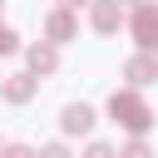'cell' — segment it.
Returning <instances> with one entry per match:
<instances>
[{"mask_svg":"<svg viewBox=\"0 0 158 158\" xmlns=\"http://www.w3.org/2000/svg\"><path fill=\"white\" fill-rule=\"evenodd\" d=\"M118 158H153V153H148V143H143V138H133V143H128Z\"/></svg>","mask_w":158,"mask_h":158,"instance_id":"9c48e42d","label":"cell"},{"mask_svg":"<svg viewBox=\"0 0 158 158\" xmlns=\"http://www.w3.org/2000/svg\"><path fill=\"white\" fill-rule=\"evenodd\" d=\"M153 74H158V64H153L148 54H138V59H128V79H133V84H148Z\"/></svg>","mask_w":158,"mask_h":158,"instance_id":"8992f818","label":"cell"},{"mask_svg":"<svg viewBox=\"0 0 158 158\" xmlns=\"http://www.w3.org/2000/svg\"><path fill=\"white\" fill-rule=\"evenodd\" d=\"M94 25L109 35V30L118 25V0H99V5H94Z\"/></svg>","mask_w":158,"mask_h":158,"instance_id":"277c9868","label":"cell"},{"mask_svg":"<svg viewBox=\"0 0 158 158\" xmlns=\"http://www.w3.org/2000/svg\"><path fill=\"white\" fill-rule=\"evenodd\" d=\"M94 128V109L89 104H69L64 109V133H89Z\"/></svg>","mask_w":158,"mask_h":158,"instance_id":"3957f363","label":"cell"},{"mask_svg":"<svg viewBox=\"0 0 158 158\" xmlns=\"http://www.w3.org/2000/svg\"><path fill=\"white\" fill-rule=\"evenodd\" d=\"M5 158H35V153H30V148H20V143H15V148H5Z\"/></svg>","mask_w":158,"mask_h":158,"instance_id":"4fadbf2b","label":"cell"},{"mask_svg":"<svg viewBox=\"0 0 158 158\" xmlns=\"http://www.w3.org/2000/svg\"><path fill=\"white\" fill-rule=\"evenodd\" d=\"M30 64H35L40 74H49V69H54V49H49V44H35V49H30Z\"/></svg>","mask_w":158,"mask_h":158,"instance_id":"ba28073f","label":"cell"},{"mask_svg":"<svg viewBox=\"0 0 158 158\" xmlns=\"http://www.w3.org/2000/svg\"><path fill=\"white\" fill-rule=\"evenodd\" d=\"M84 158H114V148H109V143H94V148H89Z\"/></svg>","mask_w":158,"mask_h":158,"instance_id":"8fae6325","label":"cell"},{"mask_svg":"<svg viewBox=\"0 0 158 158\" xmlns=\"http://www.w3.org/2000/svg\"><path fill=\"white\" fill-rule=\"evenodd\" d=\"M109 114H114L128 133H143V128L153 123V114L143 109V99H138V94H114V99H109Z\"/></svg>","mask_w":158,"mask_h":158,"instance_id":"6da1fadb","label":"cell"},{"mask_svg":"<svg viewBox=\"0 0 158 158\" xmlns=\"http://www.w3.org/2000/svg\"><path fill=\"white\" fill-rule=\"evenodd\" d=\"M44 30H49V40H69V35H74V15H69V10H59V15H49V25H44Z\"/></svg>","mask_w":158,"mask_h":158,"instance_id":"5b68a950","label":"cell"},{"mask_svg":"<svg viewBox=\"0 0 158 158\" xmlns=\"http://www.w3.org/2000/svg\"><path fill=\"white\" fill-rule=\"evenodd\" d=\"M30 94H35V79H30V74H15V79L5 84V99H15V104H25Z\"/></svg>","mask_w":158,"mask_h":158,"instance_id":"52a82bcc","label":"cell"},{"mask_svg":"<svg viewBox=\"0 0 158 158\" xmlns=\"http://www.w3.org/2000/svg\"><path fill=\"white\" fill-rule=\"evenodd\" d=\"M40 158H69V153H64V148H59V143H49V148H44V153H40Z\"/></svg>","mask_w":158,"mask_h":158,"instance_id":"7c38bea8","label":"cell"},{"mask_svg":"<svg viewBox=\"0 0 158 158\" xmlns=\"http://www.w3.org/2000/svg\"><path fill=\"white\" fill-rule=\"evenodd\" d=\"M10 49H15V35H10L5 25H0V54H10Z\"/></svg>","mask_w":158,"mask_h":158,"instance_id":"30bf717a","label":"cell"},{"mask_svg":"<svg viewBox=\"0 0 158 158\" xmlns=\"http://www.w3.org/2000/svg\"><path fill=\"white\" fill-rule=\"evenodd\" d=\"M133 35H138L143 49L158 44V10H153V5H138V15H133Z\"/></svg>","mask_w":158,"mask_h":158,"instance_id":"7a4b0ae2","label":"cell"},{"mask_svg":"<svg viewBox=\"0 0 158 158\" xmlns=\"http://www.w3.org/2000/svg\"><path fill=\"white\" fill-rule=\"evenodd\" d=\"M64 5H84V0H64Z\"/></svg>","mask_w":158,"mask_h":158,"instance_id":"5bb4252c","label":"cell"}]
</instances>
